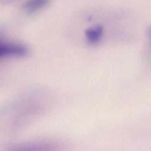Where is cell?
<instances>
[{
	"mask_svg": "<svg viewBox=\"0 0 151 151\" xmlns=\"http://www.w3.org/2000/svg\"><path fill=\"white\" fill-rule=\"evenodd\" d=\"M147 35L149 39V41L151 44V26H150L147 29Z\"/></svg>",
	"mask_w": 151,
	"mask_h": 151,
	"instance_id": "5b68a950",
	"label": "cell"
},
{
	"mask_svg": "<svg viewBox=\"0 0 151 151\" xmlns=\"http://www.w3.org/2000/svg\"><path fill=\"white\" fill-rule=\"evenodd\" d=\"M29 52L28 47L24 44L6 40L0 41V57L24 56Z\"/></svg>",
	"mask_w": 151,
	"mask_h": 151,
	"instance_id": "7a4b0ae2",
	"label": "cell"
},
{
	"mask_svg": "<svg viewBox=\"0 0 151 151\" xmlns=\"http://www.w3.org/2000/svg\"><path fill=\"white\" fill-rule=\"evenodd\" d=\"M6 151H63V147L56 142L38 141L13 146Z\"/></svg>",
	"mask_w": 151,
	"mask_h": 151,
	"instance_id": "6da1fadb",
	"label": "cell"
},
{
	"mask_svg": "<svg viewBox=\"0 0 151 151\" xmlns=\"http://www.w3.org/2000/svg\"><path fill=\"white\" fill-rule=\"evenodd\" d=\"M104 31V29L102 25L96 24L87 28L84 31V35L88 42L96 44L102 40Z\"/></svg>",
	"mask_w": 151,
	"mask_h": 151,
	"instance_id": "3957f363",
	"label": "cell"
},
{
	"mask_svg": "<svg viewBox=\"0 0 151 151\" xmlns=\"http://www.w3.org/2000/svg\"><path fill=\"white\" fill-rule=\"evenodd\" d=\"M49 2L48 0H29L22 4V8L27 12H33L44 8Z\"/></svg>",
	"mask_w": 151,
	"mask_h": 151,
	"instance_id": "277c9868",
	"label": "cell"
}]
</instances>
